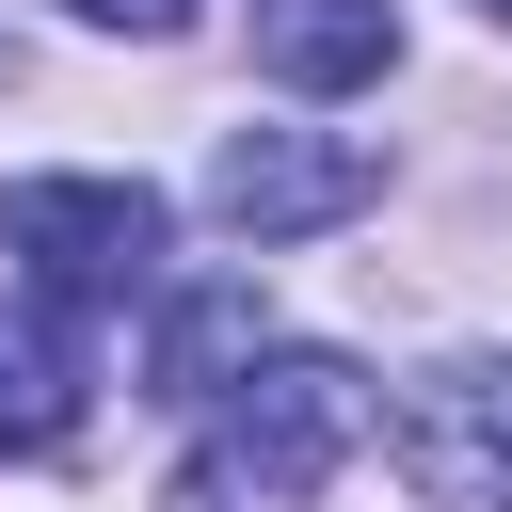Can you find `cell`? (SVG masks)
Segmentation results:
<instances>
[{"mask_svg":"<svg viewBox=\"0 0 512 512\" xmlns=\"http://www.w3.org/2000/svg\"><path fill=\"white\" fill-rule=\"evenodd\" d=\"M368 368L336 352H240L208 384V448L176 464V512H304L352 448H368Z\"/></svg>","mask_w":512,"mask_h":512,"instance_id":"cell-1","label":"cell"},{"mask_svg":"<svg viewBox=\"0 0 512 512\" xmlns=\"http://www.w3.org/2000/svg\"><path fill=\"white\" fill-rule=\"evenodd\" d=\"M0 240L32 256L48 304H144L160 288V192L144 176H16Z\"/></svg>","mask_w":512,"mask_h":512,"instance_id":"cell-2","label":"cell"},{"mask_svg":"<svg viewBox=\"0 0 512 512\" xmlns=\"http://www.w3.org/2000/svg\"><path fill=\"white\" fill-rule=\"evenodd\" d=\"M384 192V160L368 144H320V128H240L224 160H208V208L240 224V240H304V224H352Z\"/></svg>","mask_w":512,"mask_h":512,"instance_id":"cell-3","label":"cell"},{"mask_svg":"<svg viewBox=\"0 0 512 512\" xmlns=\"http://www.w3.org/2000/svg\"><path fill=\"white\" fill-rule=\"evenodd\" d=\"M400 480L432 512H512V368H448L400 400Z\"/></svg>","mask_w":512,"mask_h":512,"instance_id":"cell-4","label":"cell"},{"mask_svg":"<svg viewBox=\"0 0 512 512\" xmlns=\"http://www.w3.org/2000/svg\"><path fill=\"white\" fill-rule=\"evenodd\" d=\"M256 64L288 96H352V80L400 64V16L384 0H256Z\"/></svg>","mask_w":512,"mask_h":512,"instance_id":"cell-5","label":"cell"},{"mask_svg":"<svg viewBox=\"0 0 512 512\" xmlns=\"http://www.w3.org/2000/svg\"><path fill=\"white\" fill-rule=\"evenodd\" d=\"M64 432H80V336H64V304H16L0 320V448L32 464Z\"/></svg>","mask_w":512,"mask_h":512,"instance_id":"cell-6","label":"cell"},{"mask_svg":"<svg viewBox=\"0 0 512 512\" xmlns=\"http://www.w3.org/2000/svg\"><path fill=\"white\" fill-rule=\"evenodd\" d=\"M240 352H256V288H192V304L160 320V400H208Z\"/></svg>","mask_w":512,"mask_h":512,"instance_id":"cell-7","label":"cell"},{"mask_svg":"<svg viewBox=\"0 0 512 512\" xmlns=\"http://www.w3.org/2000/svg\"><path fill=\"white\" fill-rule=\"evenodd\" d=\"M64 16H96V32H176L192 0H64Z\"/></svg>","mask_w":512,"mask_h":512,"instance_id":"cell-8","label":"cell"},{"mask_svg":"<svg viewBox=\"0 0 512 512\" xmlns=\"http://www.w3.org/2000/svg\"><path fill=\"white\" fill-rule=\"evenodd\" d=\"M480 16H496V32H512V0H480Z\"/></svg>","mask_w":512,"mask_h":512,"instance_id":"cell-9","label":"cell"}]
</instances>
